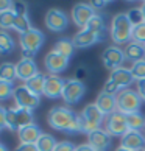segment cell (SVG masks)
<instances>
[{
    "label": "cell",
    "instance_id": "44dd1931",
    "mask_svg": "<svg viewBox=\"0 0 145 151\" xmlns=\"http://www.w3.org/2000/svg\"><path fill=\"white\" fill-rule=\"evenodd\" d=\"M42 134L44 132L41 131V128L36 123H30V125L20 128L17 131V137H19L20 143H36Z\"/></svg>",
    "mask_w": 145,
    "mask_h": 151
},
{
    "label": "cell",
    "instance_id": "ffe728a7",
    "mask_svg": "<svg viewBox=\"0 0 145 151\" xmlns=\"http://www.w3.org/2000/svg\"><path fill=\"white\" fill-rule=\"evenodd\" d=\"M95 104H97V108L102 111V114L105 117H109L111 114H114L117 111V98H115V95L105 93L103 91L100 92V95L97 97Z\"/></svg>",
    "mask_w": 145,
    "mask_h": 151
},
{
    "label": "cell",
    "instance_id": "52a82bcc",
    "mask_svg": "<svg viewBox=\"0 0 145 151\" xmlns=\"http://www.w3.org/2000/svg\"><path fill=\"white\" fill-rule=\"evenodd\" d=\"M33 123V112L22 108L6 109V128L11 131H19L20 128Z\"/></svg>",
    "mask_w": 145,
    "mask_h": 151
},
{
    "label": "cell",
    "instance_id": "ee69618b",
    "mask_svg": "<svg viewBox=\"0 0 145 151\" xmlns=\"http://www.w3.org/2000/svg\"><path fill=\"white\" fill-rule=\"evenodd\" d=\"M84 75H86V69H84V67H78V69H76V80H81Z\"/></svg>",
    "mask_w": 145,
    "mask_h": 151
},
{
    "label": "cell",
    "instance_id": "6da1fadb",
    "mask_svg": "<svg viewBox=\"0 0 145 151\" xmlns=\"http://www.w3.org/2000/svg\"><path fill=\"white\" fill-rule=\"evenodd\" d=\"M47 122L50 128L56 131H63L67 134L83 132L81 117L75 114L72 109L64 108V106H56V108L50 109L47 114Z\"/></svg>",
    "mask_w": 145,
    "mask_h": 151
},
{
    "label": "cell",
    "instance_id": "d590c367",
    "mask_svg": "<svg viewBox=\"0 0 145 151\" xmlns=\"http://www.w3.org/2000/svg\"><path fill=\"white\" fill-rule=\"evenodd\" d=\"M16 16H28L27 13V3L25 2H13V8Z\"/></svg>",
    "mask_w": 145,
    "mask_h": 151
},
{
    "label": "cell",
    "instance_id": "bcb514c9",
    "mask_svg": "<svg viewBox=\"0 0 145 151\" xmlns=\"http://www.w3.org/2000/svg\"><path fill=\"white\" fill-rule=\"evenodd\" d=\"M141 9H142V14H144V19H145V2L142 3V6H141Z\"/></svg>",
    "mask_w": 145,
    "mask_h": 151
},
{
    "label": "cell",
    "instance_id": "603a6c76",
    "mask_svg": "<svg viewBox=\"0 0 145 151\" xmlns=\"http://www.w3.org/2000/svg\"><path fill=\"white\" fill-rule=\"evenodd\" d=\"M53 52H56L61 56L70 59L74 52H75V45H74V42H72V39H59V41L55 44Z\"/></svg>",
    "mask_w": 145,
    "mask_h": 151
},
{
    "label": "cell",
    "instance_id": "277c9868",
    "mask_svg": "<svg viewBox=\"0 0 145 151\" xmlns=\"http://www.w3.org/2000/svg\"><path fill=\"white\" fill-rule=\"evenodd\" d=\"M134 83V78L131 75V70L126 67H120L111 72V75L108 78V81L105 83L103 92L109 95H115L123 89H130V84Z\"/></svg>",
    "mask_w": 145,
    "mask_h": 151
},
{
    "label": "cell",
    "instance_id": "2e32d148",
    "mask_svg": "<svg viewBox=\"0 0 145 151\" xmlns=\"http://www.w3.org/2000/svg\"><path fill=\"white\" fill-rule=\"evenodd\" d=\"M64 84H66V80L61 78L59 75H47L44 95H45L47 98H59V97H63Z\"/></svg>",
    "mask_w": 145,
    "mask_h": 151
},
{
    "label": "cell",
    "instance_id": "681fc988",
    "mask_svg": "<svg viewBox=\"0 0 145 151\" xmlns=\"http://www.w3.org/2000/svg\"><path fill=\"white\" fill-rule=\"evenodd\" d=\"M144 50H145V45H144Z\"/></svg>",
    "mask_w": 145,
    "mask_h": 151
},
{
    "label": "cell",
    "instance_id": "3957f363",
    "mask_svg": "<svg viewBox=\"0 0 145 151\" xmlns=\"http://www.w3.org/2000/svg\"><path fill=\"white\" fill-rule=\"evenodd\" d=\"M45 37L38 28H31L30 31L24 33L19 36V44H20V53L22 59H33L42 47Z\"/></svg>",
    "mask_w": 145,
    "mask_h": 151
},
{
    "label": "cell",
    "instance_id": "f1b7e54d",
    "mask_svg": "<svg viewBox=\"0 0 145 151\" xmlns=\"http://www.w3.org/2000/svg\"><path fill=\"white\" fill-rule=\"evenodd\" d=\"M58 142L55 140V137L52 136V134H45L44 132L41 137H39V140L36 142V147L39 151H55V148H56Z\"/></svg>",
    "mask_w": 145,
    "mask_h": 151
},
{
    "label": "cell",
    "instance_id": "d6a6232c",
    "mask_svg": "<svg viewBox=\"0 0 145 151\" xmlns=\"http://www.w3.org/2000/svg\"><path fill=\"white\" fill-rule=\"evenodd\" d=\"M14 91H16V87L13 83L0 80V101H5V100L11 98L14 95Z\"/></svg>",
    "mask_w": 145,
    "mask_h": 151
},
{
    "label": "cell",
    "instance_id": "4dcf8cb0",
    "mask_svg": "<svg viewBox=\"0 0 145 151\" xmlns=\"http://www.w3.org/2000/svg\"><path fill=\"white\" fill-rule=\"evenodd\" d=\"M33 28L31 24H30V17L28 16H16V20H14V28L17 33H20V35H24V33L30 31Z\"/></svg>",
    "mask_w": 145,
    "mask_h": 151
},
{
    "label": "cell",
    "instance_id": "7402d4cb",
    "mask_svg": "<svg viewBox=\"0 0 145 151\" xmlns=\"http://www.w3.org/2000/svg\"><path fill=\"white\" fill-rule=\"evenodd\" d=\"M123 52H125L126 61H131L133 64L137 63V61H142L144 56H145L144 45H139V44H134V42H130V44H128Z\"/></svg>",
    "mask_w": 145,
    "mask_h": 151
},
{
    "label": "cell",
    "instance_id": "9c48e42d",
    "mask_svg": "<svg viewBox=\"0 0 145 151\" xmlns=\"http://www.w3.org/2000/svg\"><path fill=\"white\" fill-rule=\"evenodd\" d=\"M13 98H14L16 106H17V108L27 109V111L36 109L38 106H39V103H41V98H39L36 93H33L25 84L16 87Z\"/></svg>",
    "mask_w": 145,
    "mask_h": 151
},
{
    "label": "cell",
    "instance_id": "f546056e",
    "mask_svg": "<svg viewBox=\"0 0 145 151\" xmlns=\"http://www.w3.org/2000/svg\"><path fill=\"white\" fill-rule=\"evenodd\" d=\"M14 20H16L14 11H13V9L5 11V13L0 14V28H2L3 31L13 30V28H14Z\"/></svg>",
    "mask_w": 145,
    "mask_h": 151
},
{
    "label": "cell",
    "instance_id": "4316f807",
    "mask_svg": "<svg viewBox=\"0 0 145 151\" xmlns=\"http://www.w3.org/2000/svg\"><path fill=\"white\" fill-rule=\"evenodd\" d=\"M126 123L130 131H137L141 132L142 129H145V117L142 115V112H133L126 115Z\"/></svg>",
    "mask_w": 145,
    "mask_h": 151
},
{
    "label": "cell",
    "instance_id": "7a4b0ae2",
    "mask_svg": "<svg viewBox=\"0 0 145 151\" xmlns=\"http://www.w3.org/2000/svg\"><path fill=\"white\" fill-rule=\"evenodd\" d=\"M131 33H133V24L128 19L126 13H119L113 17L111 24V39L114 41L117 47L123 44L131 42Z\"/></svg>",
    "mask_w": 145,
    "mask_h": 151
},
{
    "label": "cell",
    "instance_id": "d4e9b609",
    "mask_svg": "<svg viewBox=\"0 0 145 151\" xmlns=\"http://www.w3.org/2000/svg\"><path fill=\"white\" fill-rule=\"evenodd\" d=\"M0 80L8 81V83H14L17 80V69H16V64H13V63H2L0 64Z\"/></svg>",
    "mask_w": 145,
    "mask_h": 151
},
{
    "label": "cell",
    "instance_id": "5b68a950",
    "mask_svg": "<svg viewBox=\"0 0 145 151\" xmlns=\"http://www.w3.org/2000/svg\"><path fill=\"white\" fill-rule=\"evenodd\" d=\"M117 98V111L122 114H133V112H141L142 98L137 93V91L133 89H123L115 95Z\"/></svg>",
    "mask_w": 145,
    "mask_h": 151
},
{
    "label": "cell",
    "instance_id": "9a60e30c",
    "mask_svg": "<svg viewBox=\"0 0 145 151\" xmlns=\"http://www.w3.org/2000/svg\"><path fill=\"white\" fill-rule=\"evenodd\" d=\"M87 137H89V145L97 151H108L111 143H113V136L106 129H102V128L87 134Z\"/></svg>",
    "mask_w": 145,
    "mask_h": 151
},
{
    "label": "cell",
    "instance_id": "ba28073f",
    "mask_svg": "<svg viewBox=\"0 0 145 151\" xmlns=\"http://www.w3.org/2000/svg\"><path fill=\"white\" fill-rule=\"evenodd\" d=\"M86 93V86L81 80H76V78H70V80H66V84L63 89V100L70 106H75L81 101V98L84 97Z\"/></svg>",
    "mask_w": 145,
    "mask_h": 151
},
{
    "label": "cell",
    "instance_id": "7c38bea8",
    "mask_svg": "<svg viewBox=\"0 0 145 151\" xmlns=\"http://www.w3.org/2000/svg\"><path fill=\"white\" fill-rule=\"evenodd\" d=\"M102 61H103L105 67L109 69L111 72L115 69H120V67H123V63L126 61L125 52L117 45H111L108 48H105V52L102 55Z\"/></svg>",
    "mask_w": 145,
    "mask_h": 151
},
{
    "label": "cell",
    "instance_id": "74e56055",
    "mask_svg": "<svg viewBox=\"0 0 145 151\" xmlns=\"http://www.w3.org/2000/svg\"><path fill=\"white\" fill-rule=\"evenodd\" d=\"M14 151H39L36 143H20L17 145V148H16Z\"/></svg>",
    "mask_w": 145,
    "mask_h": 151
},
{
    "label": "cell",
    "instance_id": "ac0fdd59",
    "mask_svg": "<svg viewBox=\"0 0 145 151\" xmlns=\"http://www.w3.org/2000/svg\"><path fill=\"white\" fill-rule=\"evenodd\" d=\"M16 69H17V78L22 81H25V83L39 73L38 64L35 59H20L16 64Z\"/></svg>",
    "mask_w": 145,
    "mask_h": 151
},
{
    "label": "cell",
    "instance_id": "7dc6e473",
    "mask_svg": "<svg viewBox=\"0 0 145 151\" xmlns=\"http://www.w3.org/2000/svg\"><path fill=\"white\" fill-rule=\"evenodd\" d=\"M115 151H131V150H126V148H123V147H119Z\"/></svg>",
    "mask_w": 145,
    "mask_h": 151
},
{
    "label": "cell",
    "instance_id": "cb8c5ba5",
    "mask_svg": "<svg viewBox=\"0 0 145 151\" xmlns=\"http://www.w3.org/2000/svg\"><path fill=\"white\" fill-rule=\"evenodd\" d=\"M45 75H42L41 72L36 75V76H33L31 80H28L25 83V86L30 89V91L33 93H36L38 97L39 95H44V89H45Z\"/></svg>",
    "mask_w": 145,
    "mask_h": 151
},
{
    "label": "cell",
    "instance_id": "8fae6325",
    "mask_svg": "<svg viewBox=\"0 0 145 151\" xmlns=\"http://www.w3.org/2000/svg\"><path fill=\"white\" fill-rule=\"evenodd\" d=\"M106 131L113 137H123L126 132H130V128H128V123H126V115L115 111L114 114L106 117Z\"/></svg>",
    "mask_w": 145,
    "mask_h": 151
},
{
    "label": "cell",
    "instance_id": "5bb4252c",
    "mask_svg": "<svg viewBox=\"0 0 145 151\" xmlns=\"http://www.w3.org/2000/svg\"><path fill=\"white\" fill-rule=\"evenodd\" d=\"M44 65L48 70V75H59L64 70H67L69 67V59L58 55L56 52H50L47 53V56L44 58Z\"/></svg>",
    "mask_w": 145,
    "mask_h": 151
},
{
    "label": "cell",
    "instance_id": "60d3db41",
    "mask_svg": "<svg viewBox=\"0 0 145 151\" xmlns=\"http://www.w3.org/2000/svg\"><path fill=\"white\" fill-rule=\"evenodd\" d=\"M137 93L141 95L142 101H145V80L137 81Z\"/></svg>",
    "mask_w": 145,
    "mask_h": 151
},
{
    "label": "cell",
    "instance_id": "1f68e13d",
    "mask_svg": "<svg viewBox=\"0 0 145 151\" xmlns=\"http://www.w3.org/2000/svg\"><path fill=\"white\" fill-rule=\"evenodd\" d=\"M131 42L139 44V45H145V22H144V24H141V25L133 27Z\"/></svg>",
    "mask_w": 145,
    "mask_h": 151
},
{
    "label": "cell",
    "instance_id": "484cf974",
    "mask_svg": "<svg viewBox=\"0 0 145 151\" xmlns=\"http://www.w3.org/2000/svg\"><path fill=\"white\" fill-rule=\"evenodd\" d=\"M16 48V41L14 37L9 35L8 31L0 30V53L3 55H9L13 53Z\"/></svg>",
    "mask_w": 145,
    "mask_h": 151
},
{
    "label": "cell",
    "instance_id": "836d02e7",
    "mask_svg": "<svg viewBox=\"0 0 145 151\" xmlns=\"http://www.w3.org/2000/svg\"><path fill=\"white\" fill-rule=\"evenodd\" d=\"M131 75L136 81H141V80H145V59L142 61H137L131 65Z\"/></svg>",
    "mask_w": 145,
    "mask_h": 151
},
{
    "label": "cell",
    "instance_id": "ab89813d",
    "mask_svg": "<svg viewBox=\"0 0 145 151\" xmlns=\"http://www.w3.org/2000/svg\"><path fill=\"white\" fill-rule=\"evenodd\" d=\"M13 8V2H9V0H0V14L5 13V11H9Z\"/></svg>",
    "mask_w": 145,
    "mask_h": 151
},
{
    "label": "cell",
    "instance_id": "c3c4849f",
    "mask_svg": "<svg viewBox=\"0 0 145 151\" xmlns=\"http://www.w3.org/2000/svg\"><path fill=\"white\" fill-rule=\"evenodd\" d=\"M137 151H145V148H142V150H137Z\"/></svg>",
    "mask_w": 145,
    "mask_h": 151
},
{
    "label": "cell",
    "instance_id": "d6986e66",
    "mask_svg": "<svg viewBox=\"0 0 145 151\" xmlns=\"http://www.w3.org/2000/svg\"><path fill=\"white\" fill-rule=\"evenodd\" d=\"M120 147L131 150V151L142 150V148H145V136L142 132H137V131H130L122 137Z\"/></svg>",
    "mask_w": 145,
    "mask_h": 151
},
{
    "label": "cell",
    "instance_id": "e0dca14e",
    "mask_svg": "<svg viewBox=\"0 0 145 151\" xmlns=\"http://www.w3.org/2000/svg\"><path fill=\"white\" fill-rule=\"evenodd\" d=\"M102 39H103L102 36H98V35H95V33L83 28L72 37V42H74L75 48H87V47H92L94 44L100 42Z\"/></svg>",
    "mask_w": 145,
    "mask_h": 151
},
{
    "label": "cell",
    "instance_id": "b9f144b4",
    "mask_svg": "<svg viewBox=\"0 0 145 151\" xmlns=\"http://www.w3.org/2000/svg\"><path fill=\"white\" fill-rule=\"evenodd\" d=\"M75 151H97V150H94L89 143H83V145H78L75 148Z\"/></svg>",
    "mask_w": 145,
    "mask_h": 151
},
{
    "label": "cell",
    "instance_id": "83f0119b",
    "mask_svg": "<svg viewBox=\"0 0 145 151\" xmlns=\"http://www.w3.org/2000/svg\"><path fill=\"white\" fill-rule=\"evenodd\" d=\"M86 30H89V31H92V33H95V35L103 37L105 31H106V24H105V19L100 14H95L91 20H89V24L86 25Z\"/></svg>",
    "mask_w": 145,
    "mask_h": 151
},
{
    "label": "cell",
    "instance_id": "4fadbf2b",
    "mask_svg": "<svg viewBox=\"0 0 145 151\" xmlns=\"http://www.w3.org/2000/svg\"><path fill=\"white\" fill-rule=\"evenodd\" d=\"M94 16H95V8L89 3H76L74 8H72V20L75 22L78 27L86 28V25L89 24Z\"/></svg>",
    "mask_w": 145,
    "mask_h": 151
},
{
    "label": "cell",
    "instance_id": "e575fe53",
    "mask_svg": "<svg viewBox=\"0 0 145 151\" xmlns=\"http://www.w3.org/2000/svg\"><path fill=\"white\" fill-rule=\"evenodd\" d=\"M126 14H128V19H130V22L133 24V27L141 25V24H144V22H145L144 14H142V9H141V8H131Z\"/></svg>",
    "mask_w": 145,
    "mask_h": 151
},
{
    "label": "cell",
    "instance_id": "30bf717a",
    "mask_svg": "<svg viewBox=\"0 0 145 151\" xmlns=\"http://www.w3.org/2000/svg\"><path fill=\"white\" fill-rule=\"evenodd\" d=\"M45 27L50 31L63 33L69 27V17L63 9L59 8H50L45 13Z\"/></svg>",
    "mask_w": 145,
    "mask_h": 151
},
{
    "label": "cell",
    "instance_id": "f6af8a7d",
    "mask_svg": "<svg viewBox=\"0 0 145 151\" xmlns=\"http://www.w3.org/2000/svg\"><path fill=\"white\" fill-rule=\"evenodd\" d=\"M0 151H9V150H8L6 147H5L3 143H0Z\"/></svg>",
    "mask_w": 145,
    "mask_h": 151
},
{
    "label": "cell",
    "instance_id": "f35d334b",
    "mask_svg": "<svg viewBox=\"0 0 145 151\" xmlns=\"http://www.w3.org/2000/svg\"><path fill=\"white\" fill-rule=\"evenodd\" d=\"M6 128V109L0 106V129Z\"/></svg>",
    "mask_w": 145,
    "mask_h": 151
},
{
    "label": "cell",
    "instance_id": "8992f818",
    "mask_svg": "<svg viewBox=\"0 0 145 151\" xmlns=\"http://www.w3.org/2000/svg\"><path fill=\"white\" fill-rule=\"evenodd\" d=\"M81 123H83V132L91 134L92 131L100 129V126L105 122V115L102 114V111L97 108L95 103L87 104L84 109L81 111Z\"/></svg>",
    "mask_w": 145,
    "mask_h": 151
},
{
    "label": "cell",
    "instance_id": "7bdbcfd3",
    "mask_svg": "<svg viewBox=\"0 0 145 151\" xmlns=\"http://www.w3.org/2000/svg\"><path fill=\"white\" fill-rule=\"evenodd\" d=\"M111 2H102V0H94V2L91 3L94 8H98V6H108Z\"/></svg>",
    "mask_w": 145,
    "mask_h": 151
},
{
    "label": "cell",
    "instance_id": "8d00e7d4",
    "mask_svg": "<svg viewBox=\"0 0 145 151\" xmlns=\"http://www.w3.org/2000/svg\"><path fill=\"white\" fill-rule=\"evenodd\" d=\"M75 145L72 143V142H59L56 145V148H55V151H75Z\"/></svg>",
    "mask_w": 145,
    "mask_h": 151
}]
</instances>
